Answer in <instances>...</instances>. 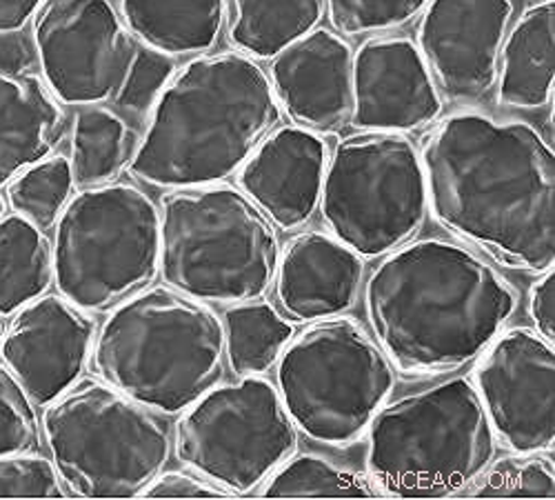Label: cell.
I'll return each mask as SVG.
<instances>
[{
    "instance_id": "1",
    "label": "cell",
    "mask_w": 555,
    "mask_h": 500,
    "mask_svg": "<svg viewBox=\"0 0 555 500\" xmlns=\"http://www.w3.org/2000/svg\"><path fill=\"white\" fill-rule=\"evenodd\" d=\"M429 211L440 227L502 267L555 262V156L527 120L460 110L421 150Z\"/></svg>"
},
{
    "instance_id": "2",
    "label": "cell",
    "mask_w": 555,
    "mask_h": 500,
    "mask_svg": "<svg viewBox=\"0 0 555 500\" xmlns=\"http://www.w3.org/2000/svg\"><path fill=\"white\" fill-rule=\"evenodd\" d=\"M518 305V290L493 262L440 236L385 254L364 285L372 336L404 376H438L469 366Z\"/></svg>"
},
{
    "instance_id": "3",
    "label": "cell",
    "mask_w": 555,
    "mask_h": 500,
    "mask_svg": "<svg viewBox=\"0 0 555 500\" xmlns=\"http://www.w3.org/2000/svg\"><path fill=\"white\" fill-rule=\"evenodd\" d=\"M281 120L283 110L258 61L241 52L201 54L163 89L127 169L169 192L224 183Z\"/></svg>"
},
{
    "instance_id": "4",
    "label": "cell",
    "mask_w": 555,
    "mask_h": 500,
    "mask_svg": "<svg viewBox=\"0 0 555 500\" xmlns=\"http://www.w3.org/2000/svg\"><path fill=\"white\" fill-rule=\"evenodd\" d=\"M94 372L156 414H180L222 376L224 336L216 311L167 285L112 307L96 334Z\"/></svg>"
},
{
    "instance_id": "5",
    "label": "cell",
    "mask_w": 555,
    "mask_h": 500,
    "mask_svg": "<svg viewBox=\"0 0 555 500\" xmlns=\"http://www.w3.org/2000/svg\"><path fill=\"white\" fill-rule=\"evenodd\" d=\"M281 249L278 227L241 188L171 190L160 203L163 285L205 305L262 298Z\"/></svg>"
},
{
    "instance_id": "6",
    "label": "cell",
    "mask_w": 555,
    "mask_h": 500,
    "mask_svg": "<svg viewBox=\"0 0 555 500\" xmlns=\"http://www.w3.org/2000/svg\"><path fill=\"white\" fill-rule=\"evenodd\" d=\"M366 465L380 496L465 493L498 440L472 379L455 376L387 402L366 430Z\"/></svg>"
},
{
    "instance_id": "7",
    "label": "cell",
    "mask_w": 555,
    "mask_h": 500,
    "mask_svg": "<svg viewBox=\"0 0 555 500\" xmlns=\"http://www.w3.org/2000/svg\"><path fill=\"white\" fill-rule=\"evenodd\" d=\"M396 387L376 338L351 316L307 323L275 362V389L298 434L345 449L366 436Z\"/></svg>"
},
{
    "instance_id": "8",
    "label": "cell",
    "mask_w": 555,
    "mask_h": 500,
    "mask_svg": "<svg viewBox=\"0 0 555 500\" xmlns=\"http://www.w3.org/2000/svg\"><path fill=\"white\" fill-rule=\"evenodd\" d=\"M63 485L89 498H131L165 470L167 423L101 379H80L42 412Z\"/></svg>"
},
{
    "instance_id": "9",
    "label": "cell",
    "mask_w": 555,
    "mask_h": 500,
    "mask_svg": "<svg viewBox=\"0 0 555 500\" xmlns=\"http://www.w3.org/2000/svg\"><path fill=\"white\" fill-rule=\"evenodd\" d=\"M54 285L85 311H105L158 274L160 209L141 188L76 192L54 222Z\"/></svg>"
},
{
    "instance_id": "10",
    "label": "cell",
    "mask_w": 555,
    "mask_h": 500,
    "mask_svg": "<svg viewBox=\"0 0 555 500\" xmlns=\"http://www.w3.org/2000/svg\"><path fill=\"white\" fill-rule=\"evenodd\" d=\"M320 218L362 258L413 241L429 216L421 150L406 133L358 131L330 154Z\"/></svg>"
},
{
    "instance_id": "11",
    "label": "cell",
    "mask_w": 555,
    "mask_h": 500,
    "mask_svg": "<svg viewBox=\"0 0 555 500\" xmlns=\"http://www.w3.org/2000/svg\"><path fill=\"white\" fill-rule=\"evenodd\" d=\"M298 447L275 385L264 376H243L211 385L176 423V459L222 491L251 493Z\"/></svg>"
},
{
    "instance_id": "12",
    "label": "cell",
    "mask_w": 555,
    "mask_h": 500,
    "mask_svg": "<svg viewBox=\"0 0 555 500\" xmlns=\"http://www.w3.org/2000/svg\"><path fill=\"white\" fill-rule=\"evenodd\" d=\"M40 78L65 107H94L116 97L135 52L109 0H42L31 18Z\"/></svg>"
},
{
    "instance_id": "13",
    "label": "cell",
    "mask_w": 555,
    "mask_h": 500,
    "mask_svg": "<svg viewBox=\"0 0 555 500\" xmlns=\"http://www.w3.org/2000/svg\"><path fill=\"white\" fill-rule=\"evenodd\" d=\"M474 387L498 445L512 453L555 443V351L533 328H504L478 356Z\"/></svg>"
},
{
    "instance_id": "14",
    "label": "cell",
    "mask_w": 555,
    "mask_h": 500,
    "mask_svg": "<svg viewBox=\"0 0 555 500\" xmlns=\"http://www.w3.org/2000/svg\"><path fill=\"white\" fill-rule=\"evenodd\" d=\"M512 18V0H431L423 10L415 44L442 99L474 103L491 92Z\"/></svg>"
},
{
    "instance_id": "15",
    "label": "cell",
    "mask_w": 555,
    "mask_h": 500,
    "mask_svg": "<svg viewBox=\"0 0 555 500\" xmlns=\"http://www.w3.org/2000/svg\"><path fill=\"white\" fill-rule=\"evenodd\" d=\"M96 323L61 294H42L12 313L0 336V360L34 405L44 407L82 379Z\"/></svg>"
},
{
    "instance_id": "16",
    "label": "cell",
    "mask_w": 555,
    "mask_h": 500,
    "mask_svg": "<svg viewBox=\"0 0 555 500\" xmlns=\"http://www.w3.org/2000/svg\"><path fill=\"white\" fill-rule=\"evenodd\" d=\"M444 110L440 89L404 34H376L353 52V107L360 131L411 133L434 125Z\"/></svg>"
},
{
    "instance_id": "17",
    "label": "cell",
    "mask_w": 555,
    "mask_h": 500,
    "mask_svg": "<svg viewBox=\"0 0 555 500\" xmlns=\"http://www.w3.org/2000/svg\"><path fill=\"white\" fill-rule=\"evenodd\" d=\"M281 110L322 136L349 125L353 107V48L336 29L315 27L269 65Z\"/></svg>"
},
{
    "instance_id": "18",
    "label": "cell",
    "mask_w": 555,
    "mask_h": 500,
    "mask_svg": "<svg viewBox=\"0 0 555 500\" xmlns=\"http://www.w3.org/2000/svg\"><path fill=\"white\" fill-rule=\"evenodd\" d=\"M330 154L322 133L278 125L238 169V185L278 230L296 232L318 214Z\"/></svg>"
},
{
    "instance_id": "19",
    "label": "cell",
    "mask_w": 555,
    "mask_h": 500,
    "mask_svg": "<svg viewBox=\"0 0 555 500\" xmlns=\"http://www.w3.org/2000/svg\"><path fill=\"white\" fill-rule=\"evenodd\" d=\"M364 283V258L334 234L302 230L281 249L273 290L281 311L313 323L349 311Z\"/></svg>"
},
{
    "instance_id": "20",
    "label": "cell",
    "mask_w": 555,
    "mask_h": 500,
    "mask_svg": "<svg viewBox=\"0 0 555 500\" xmlns=\"http://www.w3.org/2000/svg\"><path fill=\"white\" fill-rule=\"evenodd\" d=\"M61 133V103L34 69L0 74V185L52 156Z\"/></svg>"
},
{
    "instance_id": "21",
    "label": "cell",
    "mask_w": 555,
    "mask_h": 500,
    "mask_svg": "<svg viewBox=\"0 0 555 500\" xmlns=\"http://www.w3.org/2000/svg\"><path fill=\"white\" fill-rule=\"evenodd\" d=\"M555 0L529 5L506 31L498 56L495 103L504 110L538 112L553 99Z\"/></svg>"
},
{
    "instance_id": "22",
    "label": "cell",
    "mask_w": 555,
    "mask_h": 500,
    "mask_svg": "<svg viewBox=\"0 0 555 500\" xmlns=\"http://www.w3.org/2000/svg\"><path fill=\"white\" fill-rule=\"evenodd\" d=\"M227 0H118L127 31L169 59L207 54L224 27Z\"/></svg>"
},
{
    "instance_id": "23",
    "label": "cell",
    "mask_w": 555,
    "mask_h": 500,
    "mask_svg": "<svg viewBox=\"0 0 555 500\" xmlns=\"http://www.w3.org/2000/svg\"><path fill=\"white\" fill-rule=\"evenodd\" d=\"M322 16L325 0H227L224 5L229 42L254 61H273Z\"/></svg>"
},
{
    "instance_id": "24",
    "label": "cell",
    "mask_w": 555,
    "mask_h": 500,
    "mask_svg": "<svg viewBox=\"0 0 555 500\" xmlns=\"http://www.w3.org/2000/svg\"><path fill=\"white\" fill-rule=\"evenodd\" d=\"M54 283L52 241L21 214L0 216V318L40 298Z\"/></svg>"
},
{
    "instance_id": "25",
    "label": "cell",
    "mask_w": 555,
    "mask_h": 500,
    "mask_svg": "<svg viewBox=\"0 0 555 500\" xmlns=\"http://www.w3.org/2000/svg\"><path fill=\"white\" fill-rule=\"evenodd\" d=\"M224 358L236 379L264 376L294 338V321L264 298L229 305L220 318Z\"/></svg>"
},
{
    "instance_id": "26",
    "label": "cell",
    "mask_w": 555,
    "mask_h": 500,
    "mask_svg": "<svg viewBox=\"0 0 555 500\" xmlns=\"http://www.w3.org/2000/svg\"><path fill=\"white\" fill-rule=\"evenodd\" d=\"M135 136L129 123L114 110L82 107L72 127V174L76 188L114 183L135 152Z\"/></svg>"
},
{
    "instance_id": "27",
    "label": "cell",
    "mask_w": 555,
    "mask_h": 500,
    "mask_svg": "<svg viewBox=\"0 0 555 500\" xmlns=\"http://www.w3.org/2000/svg\"><path fill=\"white\" fill-rule=\"evenodd\" d=\"M262 496H336L372 498L380 496L369 474L336 465L318 453H292L258 489Z\"/></svg>"
},
{
    "instance_id": "28",
    "label": "cell",
    "mask_w": 555,
    "mask_h": 500,
    "mask_svg": "<svg viewBox=\"0 0 555 500\" xmlns=\"http://www.w3.org/2000/svg\"><path fill=\"white\" fill-rule=\"evenodd\" d=\"M74 188L69 158L52 154L18 171L8 183V196L16 214L48 230L74 196Z\"/></svg>"
},
{
    "instance_id": "29",
    "label": "cell",
    "mask_w": 555,
    "mask_h": 500,
    "mask_svg": "<svg viewBox=\"0 0 555 500\" xmlns=\"http://www.w3.org/2000/svg\"><path fill=\"white\" fill-rule=\"evenodd\" d=\"M469 496H555V470L548 451L540 453H514L508 459L491 461V465L476 478L465 491Z\"/></svg>"
},
{
    "instance_id": "30",
    "label": "cell",
    "mask_w": 555,
    "mask_h": 500,
    "mask_svg": "<svg viewBox=\"0 0 555 500\" xmlns=\"http://www.w3.org/2000/svg\"><path fill=\"white\" fill-rule=\"evenodd\" d=\"M431 0H327L332 27L349 36H376L406 25Z\"/></svg>"
},
{
    "instance_id": "31",
    "label": "cell",
    "mask_w": 555,
    "mask_h": 500,
    "mask_svg": "<svg viewBox=\"0 0 555 500\" xmlns=\"http://www.w3.org/2000/svg\"><path fill=\"white\" fill-rule=\"evenodd\" d=\"M173 59L158 54L150 48L135 50L131 63L125 72V78L116 92V103L125 114L143 118L152 112L163 89L176 74Z\"/></svg>"
},
{
    "instance_id": "32",
    "label": "cell",
    "mask_w": 555,
    "mask_h": 500,
    "mask_svg": "<svg viewBox=\"0 0 555 500\" xmlns=\"http://www.w3.org/2000/svg\"><path fill=\"white\" fill-rule=\"evenodd\" d=\"M38 443L36 405L0 360V457L34 449Z\"/></svg>"
},
{
    "instance_id": "33",
    "label": "cell",
    "mask_w": 555,
    "mask_h": 500,
    "mask_svg": "<svg viewBox=\"0 0 555 500\" xmlns=\"http://www.w3.org/2000/svg\"><path fill=\"white\" fill-rule=\"evenodd\" d=\"M67 493L54 463L34 449L0 457V496H52Z\"/></svg>"
},
{
    "instance_id": "34",
    "label": "cell",
    "mask_w": 555,
    "mask_h": 500,
    "mask_svg": "<svg viewBox=\"0 0 555 500\" xmlns=\"http://www.w3.org/2000/svg\"><path fill=\"white\" fill-rule=\"evenodd\" d=\"M141 496L147 498H211V496H229L218 485L209 483L201 474L192 470L160 472Z\"/></svg>"
},
{
    "instance_id": "35",
    "label": "cell",
    "mask_w": 555,
    "mask_h": 500,
    "mask_svg": "<svg viewBox=\"0 0 555 500\" xmlns=\"http://www.w3.org/2000/svg\"><path fill=\"white\" fill-rule=\"evenodd\" d=\"M529 313L533 330L551 345H555V271L553 267L540 271L531 287Z\"/></svg>"
},
{
    "instance_id": "36",
    "label": "cell",
    "mask_w": 555,
    "mask_h": 500,
    "mask_svg": "<svg viewBox=\"0 0 555 500\" xmlns=\"http://www.w3.org/2000/svg\"><path fill=\"white\" fill-rule=\"evenodd\" d=\"M34 69V50L21 31L0 34V74H21Z\"/></svg>"
},
{
    "instance_id": "37",
    "label": "cell",
    "mask_w": 555,
    "mask_h": 500,
    "mask_svg": "<svg viewBox=\"0 0 555 500\" xmlns=\"http://www.w3.org/2000/svg\"><path fill=\"white\" fill-rule=\"evenodd\" d=\"M42 0H0V34L21 31L38 12Z\"/></svg>"
},
{
    "instance_id": "38",
    "label": "cell",
    "mask_w": 555,
    "mask_h": 500,
    "mask_svg": "<svg viewBox=\"0 0 555 500\" xmlns=\"http://www.w3.org/2000/svg\"><path fill=\"white\" fill-rule=\"evenodd\" d=\"M3 211H5V203H3V196H0V216H3Z\"/></svg>"
},
{
    "instance_id": "39",
    "label": "cell",
    "mask_w": 555,
    "mask_h": 500,
    "mask_svg": "<svg viewBox=\"0 0 555 500\" xmlns=\"http://www.w3.org/2000/svg\"><path fill=\"white\" fill-rule=\"evenodd\" d=\"M0 336H3V325H0Z\"/></svg>"
}]
</instances>
